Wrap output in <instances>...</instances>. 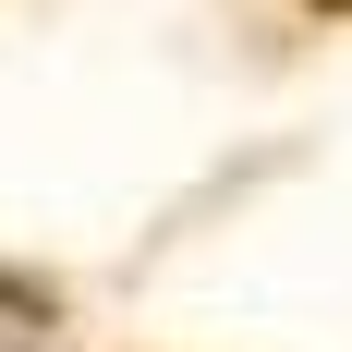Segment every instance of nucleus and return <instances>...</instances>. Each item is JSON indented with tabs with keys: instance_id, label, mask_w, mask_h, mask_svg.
Listing matches in <instances>:
<instances>
[{
	"instance_id": "obj_1",
	"label": "nucleus",
	"mask_w": 352,
	"mask_h": 352,
	"mask_svg": "<svg viewBox=\"0 0 352 352\" xmlns=\"http://www.w3.org/2000/svg\"><path fill=\"white\" fill-rule=\"evenodd\" d=\"M328 12H352V0H328Z\"/></svg>"
}]
</instances>
